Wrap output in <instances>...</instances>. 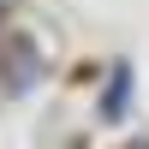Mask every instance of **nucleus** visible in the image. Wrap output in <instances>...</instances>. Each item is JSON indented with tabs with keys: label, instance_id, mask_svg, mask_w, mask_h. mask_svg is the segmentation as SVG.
I'll return each mask as SVG.
<instances>
[{
	"label": "nucleus",
	"instance_id": "7ed1b4c3",
	"mask_svg": "<svg viewBox=\"0 0 149 149\" xmlns=\"http://www.w3.org/2000/svg\"><path fill=\"white\" fill-rule=\"evenodd\" d=\"M0 24H6V0H0ZM0 36H6V30H0Z\"/></svg>",
	"mask_w": 149,
	"mask_h": 149
},
{
	"label": "nucleus",
	"instance_id": "f03ea898",
	"mask_svg": "<svg viewBox=\"0 0 149 149\" xmlns=\"http://www.w3.org/2000/svg\"><path fill=\"white\" fill-rule=\"evenodd\" d=\"M125 102H131V66H113V84L102 95V119H125Z\"/></svg>",
	"mask_w": 149,
	"mask_h": 149
},
{
	"label": "nucleus",
	"instance_id": "f257e3e1",
	"mask_svg": "<svg viewBox=\"0 0 149 149\" xmlns=\"http://www.w3.org/2000/svg\"><path fill=\"white\" fill-rule=\"evenodd\" d=\"M0 78H6V95H30L36 78H42V48H36V36L12 30L0 36Z\"/></svg>",
	"mask_w": 149,
	"mask_h": 149
}]
</instances>
